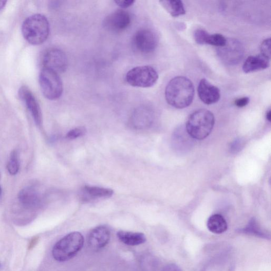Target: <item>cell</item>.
Returning <instances> with one entry per match:
<instances>
[{
    "instance_id": "obj_1",
    "label": "cell",
    "mask_w": 271,
    "mask_h": 271,
    "mask_svg": "<svg viewBox=\"0 0 271 271\" xmlns=\"http://www.w3.org/2000/svg\"><path fill=\"white\" fill-rule=\"evenodd\" d=\"M165 98L170 106L177 109L189 107L193 102L194 88L192 82L184 77H177L167 85Z\"/></svg>"
},
{
    "instance_id": "obj_2",
    "label": "cell",
    "mask_w": 271,
    "mask_h": 271,
    "mask_svg": "<svg viewBox=\"0 0 271 271\" xmlns=\"http://www.w3.org/2000/svg\"><path fill=\"white\" fill-rule=\"evenodd\" d=\"M21 31L23 37L30 44L39 45L44 43L49 36L50 23L45 16L36 14L24 20Z\"/></svg>"
},
{
    "instance_id": "obj_3",
    "label": "cell",
    "mask_w": 271,
    "mask_h": 271,
    "mask_svg": "<svg viewBox=\"0 0 271 271\" xmlns=\"http://www.w3.org/2000/svg\"><path fill=\"white\" fill-rule=\"evenodd\" d=\"M215 123V116L211 111L200 109L192 113L189 117L186 131L192 138L203 140L212 132Z\"/></svg>"
},
{
    "instance_id": "obj_4",
    "label": "cell",
    "mask_w": 271,
    "mask_h": 271,
    "mask_svg": "<svg viewBox=\"0 0 271 271\" xmlns=\"http://www.w3.org/2000/svg\"><path fill=\"white\" fill-rule=\"evenodd\" d=\"M84 239L79 232L70 233L54 245L53 258L59 262H65L74 258L83 247Z\"/></svg>"
},
{
    "instance_id": "obj_5",
    "label": "cell",
    "mask_w": 271,
    "mask_h": 271,
    "mask_svg": "<svg viewBox=\"0 0 271 271\" xmlns=\"http://www.w3.org/2000/svg\"><path fill=\"white\" fill-rule=\"evenodd\" d=\"M159 75L151 66H140L133 68L126 74V82L137 88H151L158 82Z\"/></svg>"
},
{
    "instance_id": "obj_6",
    "label": "cell",
    "mask_w": 271,
    "mask_h": 271,
    "mask_svg": "<svg viewBox=\"0 0 271 271\" xmlns=\"http://www.w3.org/2000/svg\"><path fill=\"white\" fill-rule=\"evenodd\" d=\"M39 84L42 94L51 101L58 99L62 94V81L59 74L51 69L44 68L41 70Z\"/></svg>"
},
{
    "instance_id": "obj_7",
    "label": "cell",
    "mask_w": 271,
    "mask_h": 271,
    "mask_svg": "<svg viewBox=\"0 0 271 271\" xmlns=\"http://www.w3.org/2000/svg\"><path fill=\"white\" fill-rule=\"evenodd\" d=\"M244 53V46L235 39L227 40L225 45L218 49V54L221 60L231 65L238 64L243 58Z\"/></svg>"
},
{
    "instance_id": "obj_8",
    "label": "cell",
    "mask_w": 271,
    "mask_h": 271,
    "mask_svg": "<svg viewBox=\"0 0 271 271\" xmlns=\"http://www.w3.org/2000/svg\"><path fill=\"white\" fill-rule=\"evenodd\" d=\"M134 49L141 54H149L155 50L158 45V38L150 30L143 29L137 31L132 39Z\"/></svg>"
},
{
    "instance_id": "obj_9",
    "label": "cell",
    "mask_w": 271,
    "mask_h": 271,
    "mask_svg": "<svg viewBox=\"0 0 271 271\" xmlns=\"http://www.w3.org/2000/svg\"><path fill=\"white\" fill-rule=\"evenodd\" d=\"M132 22L130 14L124 10L112 12L103 21L106 30L112 33H121L130 27Z\"/></svg>"
},
{
    "instance_id": "obj_10",
    "label": "cell",
    "mask_w": 271,
    "mask_h": 271,
    "mask_svg": "<svg viewBox=\"0 0 271 271\" xmlns=\"http://www.w3.org/2000/svg\"><path fill=\"white\" fill-rule=\"evenodd\" d=\"M44 68L51 69L57 73L65 72L68 65V60L65 53L58 48L47 50L42 58Z\"/></svg>"
},
{
    "instance_id": "obj_11",
    "label": "cell",
    "mask_w": 271,
    "mask_h": 271,
    "mask_svg": "<svg viewBox=\"0 0 271 271\" xmlns=\"http://www.w3.org/2000/svg\"><path fill=\"white\" fill-rule=\"evenodd\" d=\"M198 95L205 104L210 105L217 103L220 98L219 89L203 79L200 81L198 88Z\"/></svg>"
},
{
    "instance_id": "obj_12",
    "label": "cell",
    "mask_w": 271,
    "mask_h": 271,
    "mask_svg": "<svg viewBox=\"0 0 271 271\" xmlns=\"http://www.w3.org/2000/svg\"><path fill=\"white\" fill-rule=\"evenodd\" d=\"M18 200L20 206L27 211L35 210L41 204L40 196L35 188L28 187L20 191Z\"/></svg>"
},
{
    "instance_id": "obj_13",
    "label": "cell",
    "mask_w": 271,
    "mask_h": 271,
    "mask_svg": "<svg viewBox=\"0 0 271 271\" xmlns=\"http://www.w3.org/2000/svg\"><path fill=\"white\" fill-rule=\"evenodd\" d=\"M19 95L31 112L36 124L40 125L42 121L41 111L39 103L33 93L29 88L23 86L19 89Z\"/></svg>"
},
{
    "instance_id": "obj_14",
    "label": "cell",
    "mask_w": 271,
    "mask_h": 271,
    "mask_svg": "<svg viewBox=\"0 0 271 271\" xmlns=\"http://www.w3.org/2000/svg\"><path fill=\"white\" fill-rule=\"evenodd\" d=\"M110 238L109 228L105 226H98L90 232L88 237V244L94 250H101L108 244Z\"/></svg>"
},
{
    "instance_id": "obj_15",
    "label": "cell",
    "mask_w": 271,
    "mask_h": 271,
    "mask_svg": "<svg viewBox=\"0 0 271 271\" xmlns=\"http://www.w3.org/2000/svg\"><path fill=\"white\" fill-rule=\"evenodd\" d=\"M269 60L261 54L249 56L242 66V70L245 73H250L266 69L269 66Z\"/></svg>"
},
{
    "instance_id": "obj_16",
    "label": "cell",
    "mask_w": 271,
    "mask_h": 271,
    "mask_svg": "<svg viewBox=\"0 0 271 271\" xmlns=\"http://www.w3.org/2000/svg\"><path fill=\"white\" fill-rule=\"evenodd\" d=\"M152 112L146 107L137 108L131 117L132 126L137 129H141L149 125L152 121Z\"/></svg>"
},
{
    "instance_id": "obj_17",
    "label": "cell",
    "mask_w": 271,
    "mask_h": 271,
    "mask_svg": "<svg viewBox=\"0 0 271 271\" xmlns=\"http://www.w3.org/2000/svg\"><path fill=\"white\" fill-rule=\"evenodd\" d=\"M119 239L128 246H137L144 243L146 237L144 234L126 231H120L117 233Z\"/></svg>"
},
{
    "instance_id": "obj_18",
    "label": "cell",
    "mask_w": 271,
    "mask_h": 271,
    "mask_svg": "<svg viewBox=\"0 0 271 271\" xmlns=\"http://www.w3.org/2000/svg\"><path fill=\"white\" fill-rule=\"evenodd\" d=\"M207 227L209 231L216 234H221L225 233L228 228L226 220L219 214L210 216L207 221Z\"/></svg>"
},
{
    "instance_id": "obj_19",
    "label": "cell",
    "mask_w": 271,
    "mask_h": 271,
    "mask_svg": "<svg viewBox=\"0 0 271 271\" xmlns=\"http://www.w3.org/2000/svg\"><path fill=\"white\" fill-rule=\"evenodd\" d=\"M160 3L173 17L184 15L186 13L183 3L180 0H169Z\"/></svg>"
},
{
    "instance_id": "obj_20",
    "label": "cell",
    "mask_w": 271,
    "mask_h": 271,
    "mask_svg": "<svg viewBox=\"0 0 271 271\" xmlns=\"http://www.w3.org/2000/svg\"><path fill=\"white\" fill-rule=\"evenodd\" d=\"M85 193L91 198H109L113 194V191L110 189L97 187L85 186L84 188Z\"/></svg>"
},
{
    "instance_id": "obj_21",
    "label": "cell",
    "mask_w": 271,
    "mask_h": 271,
    "mask_svg": "<svg viewBox=\"0 0 271 271\" xmlns=\"http://www.w3.org/2000/svg\"><path fill=\"white\" fill-rule=\"evenodd\" d=\"M20 168L19 156L18 151L15 150L12 152L9 161L7 165V169L11 175H16L19 172Z\"/></svg>"
},
{
    "instance_id": "obj_22",
    "label": "cell",
    "mask_w": 271,
    "mask_h": 271,
    "mask_svg": "<svg viewBox=\"0 0 271 271\" xmlns=\"http://www.w3.org/2000/svg\"><path fill=\"white\" fill-rule=\"evenodd\" d=\"M227 40V39L221 34H215L209 35L207 40L206 44L221 47L225 45Z\"/></svg>"
},
{
    "instance_id": "obj_23",
    "label": "cell",
    "mask_w": 271,
    "mask_h": 271,
    "mask_svg": "<svg viewBox=\"0 0 271 271\" xmlns=\"http://www.w3.org/2000/svg\"><path fill=\"white\" fill-rule=\"evenodd\" d=\"M209 35V34L205 30L199 29L194 32V38L197 44L204 45L206 44Z\"/></svg>"
},
{
    "instance_id": "obj_24",
    "label": "cell",
    "mask_w": 271,
    "mask_h": 271,
    "mask_svg": "<svg viewBox=\"0 0 271 271\" xmlns=\"http://www.w3.org/2000/svg\"><path fill=\"white\" fill-rule=\"evenodd\" d=\"M87 130L84 127H79L70 131L66 135V137L69 139H75L83 136L86 134Z\"/></svg>"
},
{
    "instance_id": "obj_25",
    "label": "cell",
    "mask_w": 271,
    "mask_h": 271,
    "mask_svg": "<svg viewBox=\"0 0 271 271\" xmlns=\"http://www.w3.org/2000/svg\"><path fill=\"white\" fill-rule=\"evenodd\" d=\"M270 38H268L262 42L260 47L261 55L264 56L266 58L269 59H270Z\"/></svg>"
},
{
    "instance_id": "obj_26",
    "label": "cell",
    "mask_w": 271,
    "mask_h": 271,
    "mask_svg": "<svg viewBox=\"0 0 271 271\" xmlns=\"http://www.w3.org/2000/svg\"><path fill=\"white\" fill-rule=\"evenodd\" d=\"M224 263H220L219 260L211 262L205 267L203 271H224Z\"/></svg>"
},
{
    "instance_id": "obj_27",
    "label": "cell",
    "mask_w": 271,
    "mask_h": 271,
    "mask_svg": "<svg viewBox=\"0 0 271 271\" xmlns=\"http://www.w3.org/2000/svg\"><path fill=\"white\" fill-rule=\"evenodd\" d=\"M250 103V98L248 97H242L236 100L235 105L238 108H242L247 106Z\"/></svg>"
},
{
    "instance_id": "obj_28",
    "label": "cell",
    "mask_w": 271,
    "mask_h": 271,
    "mask_svg": "<svg viewBox=\"0 0 271 271\" xmlns=\"http://www.w3.org/2000/svg\"><path fill=\"white\" fill-rule=\"evenodd\" d=\"M116 4L121 8H127L133 6L135 3L133 0H120V1H115Z\"/></svg>"
},
{
    "instance_id": "obj_29",
    "label": "cell",
    "mask_w": 271,
    "mask_h": 271,
    "mask_svg": "<svg viewBox=\"0 0 271 271\" xmlns=\"http://www.w3.org/2000/svg\"><path fill=\"white\" fill-rule=\"evenodd\" d=\"M162 271H183L177 264L174 263L168 264L166 265Z\"/></svg>"
},
{
    "instance_id": "obj_30",
    "label": "cell",
    "mask_w": 271,
    "mask_h": 271,
    "mask_svg": "<svg viewBox=\"0 0 271 271\" xmlns=\"http://www.w3.org/2000/svg\"><path fill=\"white\" fill-rule=\"evenodd\" d=\"M7 3L6 1H0V11L5 7Z\"/></svg>"
},
{
    "instance_id": "obj_31",
    "label": "cell",
    "mask_w": 271,
    "mask_h": 271,
    "mask_svg": "<svg viewBox=\"0 0 271 271\" xmlns=\"http://www.w3.org/2000/svg\"><path fill=\"white\" fill-rule=\"evenodd\" d=\"M266 118L269 122H270V120H271V112H270V110H269L267 112V113L266 114Z\"/></svg>"
},
{
    "instance_id": "obj_32",
    "label": "cell",
    "mask_w": 271,
    "mask_h": 271,
    "mask_svg": "<svg viewBox=\"0 0 271 271\" xmlns=\"http://www.w3.org/2000/svg\"><path fill=\"white\" fill-rule=\"evenodd\" d=\"M2 195V189L1 186H0V199H1Z\"/></svg>"
},
{
    "instance_id": "obj_33",
    "label": "cell",
    "mask_w": 271,
    "mask_h": 271,
    "mask_svg": "<svg viewBox=\"0 0 271 271\" xmlns=\"http://www.w3.org/2000/svg\"><path fill=\"white\" fill-rule=\"evenodd\" d=\"M1 267H2V264L1 263H0V268H1Z\"/></svg>"
}]
</instances>
